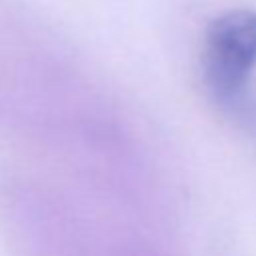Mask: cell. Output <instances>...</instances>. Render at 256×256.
Returning a JSON list of instances; mask_svg holds the SVG:
<instances>
[{"instance_id":"obj_1","label":"cell","mask_w":256,"mask_h":256,"mask_svg":"<svg viewBox=\"0 0 256 256\" xmlns=\"http://www.w3.org/2000/svg\"><path fill=\"white\" fill-rule=\"evenodd\" d=\"M256 66V12L248 8L216 16L204 34L202 70L212 94L228 100Z\"/></svg>"}]
</instances>
